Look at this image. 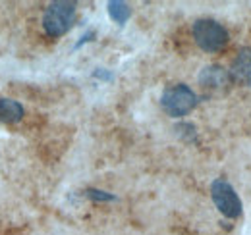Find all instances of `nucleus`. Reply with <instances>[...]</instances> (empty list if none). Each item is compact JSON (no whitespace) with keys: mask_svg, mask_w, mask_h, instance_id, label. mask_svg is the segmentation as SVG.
<instances>
[{"mask_svg":"<svg viewBox=\"0 0 251 235\" xmlns=\"http://www.w3.org/2000/svg\"><path fill=\"white\" fill-rule=\"evenodd\" d=\"M75 8H77V4L72 2V0H54V2H50L45 8L43 20H41L45 35L50 37V39H58V37L66 35L74 25Z\"/></svg>","mask_w":251,"mask_h":235,"instance_id":"nucleus-1","label":"nucleus"},{"mask_svg":"<svg viewBox=\"0 0 251 235\" xmlns=\"http://www.w3.org/2000/svg\"><path fill=\"white\" fill-rule=\"evenodd\" d=\"M191 35H193L195 45L203 52H209V54L222 50L228 45V39H230L228 29L222 24H219L217 20H211V18L197 20L191 25Z\"/></svg>","mask_w":251,"mask_h":235,"instance_id":"nucleus-2","label":"nucleus"},{"mask_svg":"<svg viewBox=\"0 0 251 235\" xmlns=\"http://www.w3.org/2000/svg\"><path fill=\"white\" fill-rule=\"evenodd\" d=\"M199 98L195 94V91L184 83H176L164 89L162 96H160V106L162 110L172 118L188 116L189 112L197 106Z\"/></svg>","mask_w":251,"mask_h":235,"instance_id":"nucleus-3","label":"nucleus"},{"mask_svg":"<svg viewBox=\"0 0 251 235\" xmlns=\"http://www.w3.org/2000/svg\"><path fill=\"white\" fill-rule=\"evenodd\" d=\"M211 197H213V203L224 218L236 220L242 216V201H240L236 189L230 185V181L217 177L211 183Z\"/></svg>","mask_w":251,"mask_h":235,"instance_id":"nucleus-4","label":"nucleus"},{"mask_svg":"<svg viewBox=\"0 0 251 235\" xmlns=\"http://www.w3.org/2000/svg\"><path fill=\"white\" fill-rule=\"evenodd\" d=\"M230 83H232L230 71L224 70V68L219 66V64L207 66V68L199 73V85L205 89V91H211V93L226 91Z\"/></svg>","mask_w":251,"mask_h":235,"instance_id":"nucleus-5","label":"nucleus"},{"mask_svg":"<svg viewBox=\"0 0 251 235\" xmlns=\"http://www.w3.org/2000/svg\"><path fill=\"white\" fill-rule=\"evenodd\" d=\"M228 71H230V77H232L234 83L251 87V48L250 47L240 48V52L236 54V58L232 60Z\"/></svg>","mask_w":251,"mask_h":235,"instance_id":"nucleus-6","label":"nucleus"},{"mask_svg":"<svg viewBox=\"0 0 251 235\" xmlns=\"http://www.w3.org/2000/svg\"><path fill=\"white\" fill-rule=\"evenodd\" d=\"M24 118V106L12 98H0V121L2 123H18Z\"/></svg>","mask_w":251,"mask_h":235,"instance_id":"nucleus-7","label":"nucleus"},{"mask_svg":"<svg viewBox=\"0 0 251 235\" xmlns=\"http://www.w3.org/2000/svg\"><path fill=\"white\" fill-rule=\"evenodd\" d=\"M106 6H108V16H110V20L116 22L118 25H124L126 22L129 20V16H131L129 4H126L122 0H110Z\"/></svg>","mask_w":251,"mask_h":235,"instance_id":"nucleus-8","label":"nucleus"},{"mask_svg":"<svg viewBox=\"0 0 251 235\" xmlns=\"http://www.w3.org/2000/svg\"><path fill=\"white\" fill-rule=\"evenodd\" d=\"M85 195L89 197V199H93V201H102V203H108V201H114L116 197L114 195H110V193H104V191H99V189H87L85 191Z\"/></svg>","mask_w":251,"mask_h":235,"instance_id":"nucleus-9","label":"nucleus"},{"mask_svg":"<svg viewBox=\"0 0 251 235\" xmlns=\"http://www.w3.org/2000/svg\"><path fill=\"white\" fill-rule=\"evenodd\" d=\"M95 37V33L93 31H89V33H87V35H83V37H81V41H79V43H77V45H75V48H79V47H81V45H83V43H87V41H91V39H93Z\"/></svg>","mask_w":251,"mask_h":235,"instance_id":"nucleus-10","label":"nucleus"},{"mask_svg":"<svg viewBox=\"0 0 251 235\" xmlns=\"http://www.w3.org/2000/svg\"><path fill=\"white\" fill-rule=\"evenodd\" d=\"M95 77H100V79H112V75L110 73H106V71H95Z\"/></svg>","mask_w":251,"mask_h":235,"instance_id":"nucleus-11","label":"nucleus"}]
</instances>
